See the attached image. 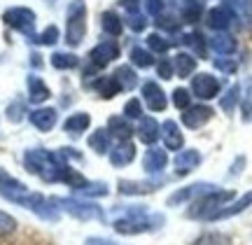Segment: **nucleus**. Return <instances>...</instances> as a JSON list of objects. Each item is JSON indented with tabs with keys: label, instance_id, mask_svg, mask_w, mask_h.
I'll return each mask as SVG.
<instances>
[{
	"label": "nucleus",
	"instance_id": "obj_45",
	"mask_svg": "<svg viewBox=\"0 0 252 245\" xmlns=\"http://www.w3.org/2000/svg\"><path fill=\"white\" fill-rule=\"evenodd\" d=\"M154 24L161 28V31H166V33H178L182 21H180V17H175V14H166V12H163L161 17H157Z\"/></svg>",
	"mask_w": 252,
	"mask_h": 245
},
{
	"label": "nucleus",
	"instance_id": "obj_27",
	"mask_svg": "<svg viewBox=\"0 0 252 245\" xmlns=\"http://www.w3.org/2000/svg\"><path fill=\"white\" fill-rule=\"evenodd\" d=\"M124 19L119 17L115 9H105L103 14H100V28H103V33L110 37H119L124 33Z\"/></svg>",
	"mask_w": 252,
	"mask_h": 245
},
{
	"label": "nucleus",
	"instance_id": "obj_51",
	"mask_svg": "<svg viewBox=\"0 0 252 245\" xmlns=\"http://www.w3.org/2000/svg\"><path fill=\"white\" fill-rule=\"evenodd\" d=\"M245 163H248V159H245L243 154H241V156H236L234 163H231V168H229V175H231V178H236V175H241V173H243V168H245Z\"/></svg>",
	"mask_w": 252,
	"mask_h": 245
},
{
	"label": "nucleus",
	"instance_id": "obj_43",
	"mask_svg": "<svg viewBox=\"0 0 252 245\" xmlns=\"http://www.w3.org/2000/svg\"><path fill=\"white\" fill-rule=\"evenodd\" d=\"M122 112H124V117L128 119V122H131V119H138V122H140V119L145 117L143 100L140 98H128L124 103V110H122Z\"/></svg>",
	"mask_w": 252,
	"mask_h": 245
},
{
	"label": "nucleus",
	"instance_id": "obj_44",
	"mask_svg": "<svg viewBox=\"0 0 252 245\" xmlns=\"http://www.w3.org/2000/svg\"><path fill=\"white\" fill-rule=\"evenodd\" d=\"M19 222L14 215H9V213H5V210H0V238H7L12 236L14 231H17Z\"/></svg>",
	"mask_w": 252,
	"mask_h": 245
},
{
	"label": "nucleus",
	"instance_id": "obj_13",
	"mask_svg": "<svg viewBox=\"0 0 252 245\" xmlns=\"http://www.w3.org/2000/svg\"><path fill=\"white\" fill-rule=\"evenodd\" d=\"M215 117V110L206 105V103H196V105H189L187 110H182V124L191 131H198V128H203L210 122V119Z\"/></svg>",
	"mask_w": 252,
	"mask_h": 245
},
{
	"label": "nucleus",
	"instance_id": "obj_52",
	"mask_svg": "<svg viewBox=\"0 0 252 245\" xmlns=\"http://www.w3.org/2000/svg\"><path fill=\"white\" fill-rule=\"evenodd\" d=\"M117 241H112V238H103V236H89L84 238V245H115Z\"/></svg>",
	"mask_w": 252,
	"mask_h": 245
},
{
	"label": "nucleus",
	"instance_id": "obj_37",
	"mask_svg": "<svg viewBox=\"0 0 252 245\" xmlns=\"http://www.w3.org/2000/svg\"><path fill=\"white\" fill-rule=\"evenodd\" d=\"M203 17V2H185L180 9L182 24H196Z\"/></svg>",
	"mask_w": 252,
	"mask_h": 245
},
{
	"label": "nucleus",
	"instance_id": "obj_7",
	"mask_svg": "<svg viewBox=\"0 0 252 245\" xmlns=\"http://www.w3.org/2000/svg\"><path fill=\"white\" fill-rule=\"evenodd\" d=\"M119 56H122V49H119L117 40H100L98 45L91 47V52L87 59H89L91 68L103 70V68H108L110 63H115Z\"/></svg>",
	"mask_w": 252,
	"mask_h": 245
},
{
	"label": "nucleus",
	"instance_id": "obj_47",
	"mask_svg": "<svg viewBox=\"0 0 252 245\" xmlns=\"http://www.w3.org/2000/svg\"><path fill=\"white\" fill-rule=\"evenodd\" d=\"M213 63H215V68L220 70V73H224V75L238 73V61H236V59H229V56H217Z\"/></svg>",
	"mask_w": 252,
	"mask_h": 245
},
{
	"label": "nucleus",
	"instance_id": "obj_39",
	"mask_svg": "<svg viewBox=\"0 0 252 245\" xmlns=\"http://www.w3.org/2000/svg\"><path fill=\"white\" fill-rule=\"evenodd\" d=\"M191 245H231V238L222 231H206L194 241Z\"/></svg>",
	"mask_w": 252,
	"mask_h": 245
},
{
	"label": "nucleus",
	"instance_id": "obj_8",
	"mask_svg": "<svg viewBox=\"0 0 252 245\" xmlns=\"http://www.w3.org/2000/svg\"><path fill=\"white\" fill-rule=\"evenodd\" d=\"M189 91H191V96H196L198 100H213L220 96V91H222V82L217 80L213 73H194L191 77V84H189Z\"/></svg>",
	"mask_w": 252,
	"mask_h": 245
},
{
	"label": "nucleus",
	"instance_id": "obj_46",
	"mask_svg": "<svg viewBox=\"0 0 252 245\" xmlns=\"http://www.w3.org/2000/svg\"><path fill=\"white\" fill-rule=\"evenodd\" d=\"M171 100H173V105L182 112V110H187L189 105H191V91L185 89V87H178V89L171 93Z\"/></svg>",
	"mask_w": 252,
	"mask_h": 245
},
{
	"label": "nucleus",
	"instance_id": "obj_19",
	"mask_svg": "<svg viewBox=\"0 0 252 245\" xmlns=\"http://www.w3.org/2000/svg\"><path fill=\"white\" fill-rule=\"evenodd\" d=\"M161 140L168 152H180L185 147V133H182L180 124L173 122V119H166L161 124Z\"/></svg>",
	"mask_w": 252,
	"mask_h": 245
},
{
	"label": "nucleus",
	"instance_id": "obj_48",
	"mask_svg": "<svg viewBox=\"0 0 252 245\" xmlns=\"http://www.w3.org/2000/svg\"><path fill=\"white\" fill-rule=\"evenodd\" d=\"M154 68H157V75H159L161 80H173V75H175V68H173V59H166V56H163V59H159Z\"/></svg>",
	"mask_w": 252,
	"mask_h": 245
},
{
	"label": "nucleus",
	"instance_id": "obj_10",
	"mask_svg": "<svg viewBox=\"0 0 252 245\" xmlns=\"http://www.w3.org/2000/svg\"><path fill=\"white\" fill-rule=\"evenodd\" d=\"M213 189H217V184H213V182H191L187 187H180V189L173 191L166 203L171 208L185 206V203H191V201H196L198 196H203V194H208V191H213Z\"/></svg>",
	"mask_w": 252,
	"mask_h": 245
},
{
	"label": "nucleus",
	"instance_id": "obj_12",
	"mask_svg": "<svg viewBox=\"0 0 252 245\" xmlns=\"http://www.w3.org/2000/svg\"><path fill=\"white\" fill-rule=\"evenodd\" d=\"M140 93H143V103L147 105L150 112H163V110L168 108V96H166V91L161 89V84L154 80H147L140 84Z\"/></svg>",
	"mask_w": 252,
	"mask_h": 245
},
{
	"label": "nucleus",
	"instance_id": "obj_55",
	"mask_svg": "<svg viewBox=\"0 0 252 245\" xmlns=\"http://www.w3.org/2000/svg\"><path fill=\"white\" fill-rule=\"evenodd\" d=\"M115 245H122V243H115Z\"/></svg>",
	"mask_w": 252,
	"mask_h": 245
},
{
	"label": "nucleus",
	"instance_id": "obj_34",
	"mask_svg": "<svg viewBox=\"0 0 252 245\" xmlns=\"http://www.w3.org/2000/svg\"><path fill=\"white\" fill-rule=\"evenodd\" d=\"M82 199H103V196H108L110 194V184L103 180H89L87 184H84V189L77 191Z\"/></svg>",
	"mask_w": 252,
	"mask_h": 245
},
{
	"label": "nucleus",
	"instance_id": "obj_4",
	"mask_svg": "<svg viewBox=\"0 0 252 245\" xmlns=\"http://www.w3.org/2000/svg\"><path fill=\"white\" fill-rule=\"evenodd\" d=\"M54 201L61 213L70 215L77 222H105V210L96 201L80 196H54Z\"/></svg>",
	"mask_w": 252,
	"mask_h": 245
},
{
	"label": "nucleus",
	"instance_id": "obj_21",
	"mask_svg": "<svg viewBox=\"0 0 252 245\" xmlns=\"http://www.w3.org/2000/svg\"><path fill=\"white\" fill-rule=\"evenodd\" d=\"M108 156H110V163H112L115 168H126V166H131L135 159V145L131 140H119L117 145L108 152Z\"/></svg>",
	"mask_w": 252,
	"mask_h": 245
},
{
	"label": "nucleus",
	"instance_id": "obj_2",
	"mask_svg": "<svg viewBox=\"0 0 252 245\" xmlns=\"http://www.w3.org/2000/svg\"><path fill=\"white\" fill-rule=\"evenodd\" d=\"M21 163H24V168L31 175L40 178L47 184H61L65 166H68L59 156V152H52V150H45V147H31V150H26Z\"/></svg>",
	"mask_w": 252,
	"mask_h": 245
},
{
	"label": "nucleus",
	"instance_id": "obj_18",
	"mask_svg": "<svg viewBox=\"0 0 252 245\" xmlns=\"http://www.w3.org/2000/svg\"><path fill=\"white\" fill-rule=\"evenodd\" d=\"M26 89H28V100L33 103V105H45L47 100L52 98V89L47 87V82L40 77V75L31 73L26 77Z\"/></svg>",
	"mask_w": 252,
	"mask_h": 245
},
{
	"label": "nucleus",
	"instance_id": "obj_24",
	"mask_svg": "<svg viewBox=\"0 0 252 245\" xmlns=\"http://www.w3.org/2000/svg\"><path fill=\"white\" fill-rule=\"evenodd\" d=\"M91 126V115L89 112H70L68 117L63 119V131L68 133V136H82L84 131H89Z\"/></svg>",
	"mask_w": 252,
	"mask_h": 245
},
{
	"label": "nucleus",
	"instance_id": "obj_36",
	"mask_svg": "<svg viewBox=\"0 0 252 245\" xmlns=\"http://www.w3.org/2000/svg\"><path fill=\"white\" fill-rule=\"evenodd\" d=\"M59 40H61V31H59V26H54V24H49V26L42 28L40 33H35V37H31V42L42 45V47H54Z\"/></svg>",
	"mask_w": 252,
	"mask_h": 245
},
{
	"label": "nucleus",
	"instance_id": "obj_53",
	"mask_svg": "<svg viewBox=\"0 0 252 245\" xmlns=\"http://www.w3.org/2000/svg\"><path fill=\"white\" fill-rule=\"evenodd\" d=\"M31 65H35V68H40V65H42V56L37 54V52H33V54H31Z\"/></svg>",
	"mask_w": 252,
	"mask_h": 245
},
{
	"label": "nucleus",
	"instance_id": "obj_35",
	"mask_svg": "<svg viewBox=\"0 0 252 245\" xmlns=\"http://www.w3.org/2000/svg\"><path fill=\"white\" fill-rule=\"evenodd\" d=\"M238 103H241V84H231L224 91V96H220V108H222V112L231 115Z\"/></svg>",
	"mask_w": 252,
	"mask_h": 245
},
{
	"label": "nucleus",
	"instance_id": "obj_28",
	"mask_svg": "<svg viewBox=\"0 0 252 245\" xmlns=\"http://www.w3.org/2000/svg\"><path fill=\"white\" fill-rule=\"evenodd\" d=\"M110 133H108V128H96V131H91L89 138H87V145H89V150L94 152V154H98V156H105L112 150L110 147Z\"/></svg>",
	"mask_w": 252,
	"mask_h": 245
},
{
	"label": "nucleus",
	"instance_id": "obj_22",
	"mask_svg": "<svg viewBox=\"0 0 252 245\" xmlns=\"http://www.w3.org/2000/svg\"><path fill=\"white\" fill-rule=\"evenodd\" d=\"M248 208H252V189L245 191L243 196H238V199H234L231 203H226L224 208H220L213 215V219L210 222H220V219H229V217H236V215H241V213H245Z\"/></svg>",
	"mask_w": 252,
	"mask_h": 245
},
{
	"label": "nucleus",
	"instance_id": "obj_40",
	"mask_svg": "<svg viewBox=\"0 0 252 245\" xmlns=\"http://www.w3.org/2000/svg\"><path fill=\"white\" fill-rule=\"evenodd\" d=\"M241 112H243V122L252 119V80H245V91L241 87Z\"/></svg>",
	"mask_w": 252,
	"mask_h": 245
},
{
	"label": "nucleus",
	"instance_id": "obj_38",
	"mask_svg": "<svg viewBox=\"0 0 252 245\" xmlns=\"http://www.w3.org/2000/svg\"><path fill=\"white\" fill-rule=\"evenodd\" d=\"M145 42H147V49L152 54H166L173 45V40H166L161 33H150V35L145 37Z\"/></svg>",
	"mask_w": 252,
	"mask_h": 245
},
{
	"label": "nucleus",
	"instance_id": "obj_1",
	"mask_svg": "<svg viewBox=\"0 0 252 245\" xmlns=\"http://www.w3.org/2000/svg\"><path fill=\"white\" fill-rule=\"evenodd\" d=\"M105 219H110V227L119 236H140V234H152L166 224L163 213H152L143 203H131V206H112L108 210Z\"/></svg>",
	"mask_w": 252,
	"mask_h": 245
},
{
	"label": "nucleus",
	"instance_id": "obj_30",
	"mask_svg": "<svg viewBox=\"0 0 252 245\" xmlns=\"http://www.w3.org/2000/svg\"><path fill=\"white\" fill-rule=\"evenodd\" d=\"M178 42H182V45L189 49V54H194L196 59H203L208 52V40L198 31H191V33H185V35L178 40Z\"/></svg>",
	"mask_w": 252,
	"mask_h": 245
},
{
	"label": "nucleus",
	"instance_id": "obj_6",
	"mask_svg": "<svg viewBox=\"0 0 252 245\" xmlns=\"http://www.w3.org/2000/svg\"><path fill=\"white\" fill-rule=\"evenodd\" d=\"M2 24L12 31H17L21 35H26L28 40L35 37V26H37V14L31 7L24 5H14L2 12Z\"/></svg>",
	"mask_w": 252,
	"mask_h": 245
},
{
	"label": "nucleus",
	"instance_id": "obj_20",
	"mask_svg": "<svg viewBox=\"0 0 252 245\" xmlns=\"http://www.w3.org/2000/svg\"><path fill=\"white\" fill-rule=\"evenodd\" d=\"M84 87H89L91 91H96L103 100H112L115 96L122 93V87H119V82L115 80V75H98V77H94L89 84H84Z\"/></svg>",
	"mask_w": 252,
	"mask_h": 245
},
{
	"label": "nucleus",
	"instance_id": "obj_3",
	"mask_svg": "<svg viewBox=\"0 0 252 245\" xmlns=\"http://www.w3.org/2000/svg\"><path fill=\"white\" fill-rule=\"evenodd\" d=\"M236 199V191L234 189H213L203 194V196H198L196 201H191L187 208V215L189 219H201V222H210L213 215H215L220 208H224L226 203H231Z\"/></svg>",
	"mask_w": 252,
	"mask_h": 245
},
{
	"label": "nucleus",
	"instance_id": "obj_31",
	"mask_svg": "<svg viewBox=\"0 0 252 245\" xmlns=\"http://www.w3.org/2000/svg\"><path fill=\"white\" fill-rule=\"evenodd\" d=\"M49 63L54 70H75L77 65H80V56L70 52V49H65V52H54V54L49 56Z\"/></svg>",
	"mask_w": 252,
	"mask_h": 245
},
{
	"label": "nucleus",
	"instance_id": "obj_42",
	"mask_svg": "<svg viewBox=\"0 0 252 245\" xmlns=\"http://www.w3.org/2000/svg\"><path fill=\"white\" fill-rule=\"evenodd\" d=\"M5 115H7V122H12V124H19V122H21V119L28 115L26 103H24V100H12L7 108H5Z\"/></svg>",
	"mask_w": 252,
	"mask_h": 245
},
{
	"label": "nucleus",
	"instance_id": "obj_49",
	"mask_svg": "<svg viewBox=\"0 0 252 245\" xmlns=\"http://www.w3.org/2000/svg\"><path fill=\"white\" fill-rule=\"evenodd\" d=\"M166 12V0H145V14L147 17H161Z\"/></svg>",
	"mask_w": 252,
	"mask_h": 245
},
{
	"label": "nucleus",
	"instance_id": "obj_11",
	"mask_svg": "<svg viewBox=\"0 0 252 245\" xmlns=\"http://www.w3.org/2000/svg\"><path fill=\"white\" fill-rule=\"evenodd\" d=\"M28 191L31 189H28L26 182H21L19 178H14V175H9V173L0 166V196H2V199L19 206Z\"/></svg>",
	"mask_w": 252,
	"mask_h": 245
},
{
	"label": "nucleus",
	"instance_id": "obj_16",
	"mask_svg": "<svg viewBox=\"0 0 252 245\" xmlns=\"http://www.w3.org/2000/svg\"><path fill=\"white\" fill-rule=\"evenodd\" d=\"M168 166V154L166 147H147V152L143 156V171L147 175H161Z\"/></svg>",
	"mask_w": 252,
	"mask_h": 245
},
{
	"label": "nucleus",
	"instance_id": "obj_54",
	"mask_svg": "<svg viewBox=\"0 0 252 245\" xmlns=\"http://www.w3.org/2000/svg\"><path fill=\"white\" fill-rule=\"evenodd\" d=\"M182 2H206V0H182Z\"/></svg>",
	"mask_w": 252,
	"mask_h": 245
},
{
	"label": "nucleus",
	"instance_id": "obj_50",
	"mask_svg": "<svg viewBox=\"0 0 252 245\" xmlns=\"http://www.w3.org/2000/svg\"><path fill=\"white\" fill-rule=\"evenodd\" d=\"M56 152H59V156H61L65 163H70V161H82V154L77 152V150H75V147H59Z\"/></svg>",
	"mask_w": 252,
	"mask_h": 245
},
{
	"label": "nucleus",
	"instance_id": "obj_5",
	"mask_svg": "<svg viewBox=\"0 0 252 245\" xmlns=\"http://www.w3.org/2000/svg\"><path fill=\"white\" fill-rule=\"evenodd\" d=\"M87 40V2L70 0L65 9V45L68 49H77Z\"/></svg>",
	"mask_w": 252,
	"mask_h": 245
},
{
	"label": "nucleus",
	"instance_id": "obj_33",
	"mask_svg": "<svg viewBox=\"0 0 252 245\" xmlns=\"http://www.w3.org/2000/svg\"><path fill=\"white\" fill-rule=\"evenodd\" d=\"M128 59H131V65H133V68H143V70H147V68H154V65H157V59H154V54L150 52V49L140 47V45L131 47Z\"/></svg>",
	"mask_w": 252,
	"mask_h": 245
},
{
	"label": "nucleus",
	"instance_id": "obj_14",
	"mask_svg": "<svg viewBox=\"0 0 252 245\" xmlns=\"http://www.w3.org/2000/svg\"><path fill=\"white\" fill-rule=\"evenodd\" d=\"M28 122H31V126L37 128L40 133H49V131H54V126L59 124V110L52 108V105H40V108L28 112Z\"/></svg>",
	"mask_w": 252,
	"mask_h": 245
},
{
	"label": "nucleus",
	"instance_id": "obj_41",
	"mask_svg": "<svg viewBox=\"0 0 252 245\" xmlns=\"http://www.w3.org/2000/svg\"><path fill=\"white\" fill-rule=\"evenodd\" d=\"M124 24H126L128 28H131L133 33H143L145 28H147V24H150V21H147V14L138 9V12H126Z\"/></svg>",
	"mask_w": 252,
	"mask_h": 245
},
{
	"label": "nucleus",
	"instance_id": "obj_17",
	"mask_svg": "<svg viewBox=\"0 0 252 245\" xmlns=\"http://www.w3.org/2000/svg\"><path fill=\"white\" fill-rule=\"evenodd\" d=\"M203 163V156L198 150L189 147V150H180L175 159H173V166H175V175H189L191 171H196L198 166Z\"/></svg>",
	"mask_w": 252,
	"mask_h": 245
},
{
	"label": "nucleus",
	"instance_id": "obj_29",
	"mask_svg": "<svg viewBox=\"0 0 252 245\" xmlns=\"http://www.w3.org/2000/svg\"><path fill=\"white\" fill-rule=\"evenodd\" d=\"M196 63H198V59L194 54H189V52H178V54L173 56V68H175V75L182 77V80L196 73Z\"/></svg>",
	"mask_w": 252,
	"mask_h": 245
},
{
	"label": "nucleus",
	"instance_id": "obj_32",
	"mask_svg": "<svg viewBox=\"0 0 252 245\" xmlns=\"http://www.w3.org/2000/svg\"><path fill=\"white\" fill-rule=\"evenodd\" d=\"M115 80L119 82V87H122V91H133L135 87H138V73H135V68L133 65H117L115 68Z\"/></svg>",
	"mask_w": 252,
	"mask_h": 245
},
{
	"label": "nucleus",
	"instance_id": "obj_25",
	"mask_svg": "<svg viewBox=\"0 0 252 245\" xmlns=\"http://www.w3.org/2000/svg\"><path fill=\"white\" fill-rule=\"evenodd\" d=\"M208 47L215 52L217 56H231L238 49V40L231 33H215L208 40Z\"/></svg>",
	"mask_w": 252,
	"mask_h": 245
},
{
	"label": "nucleus",
	"instance_id": "obj_9",
	"mask_svg": "<svg viewBox=\"0 0 252 245\" xmlns=\"http://www.w3.org/2000/svg\"><path fill=\"white\" fill-rule=\"evenodd\" d=\"M166 184V178H152V180H122L117 182L119 196H145V194H154Z\"/></svg>",
	"mask_w": 252,
	"mask_h": 245
},
{
	"label": "nucleus",
	"instance_id": "obj_26",
	"mask_svg": "<svg viewBox=\"0 0 252 245\" xmlns=\"http://www.w3.org/2000/svg\"><path fill=\"white\" fill-rule=\"evenodd\" d=\"M105 128H108L110 136H115L117 140H131V136L135 133L133 126H131V122H128L124 115H112V117H108Z\"/></svg>",
	"mask_w": 252,
	"mask_h": 245
},
{
	"label": "nucleus",
	"instance_id": "obj_23",
	"mask_svg": "<svg viewBox=\"0 0 252 245\" xmlns=\"http://www.w3.org/2000/svg\"><path fill=\"white\" fill-rule=\"evenodd\" d=\"M135 136L143 145L152 147L159 138H161V124L157 122L154 117H143L138 122V128H135Z\"/></svg>",
	"mask_w": 252,
	"mask_h": 245
},
{
	"label": "nucleus",
	"instance_id": "obj_15",
	"mask_svg": "<svg viewBox=\"0 0 252 245\" xmlns=\"http://www.w3.org/2000/svg\"><path fill=\"white\" fill-rule=\"evenodd\" d=\"M236 21V14L226 5H217L206 12V26L213 28L215 33H229L231 24Z\"/></svg>",
	"mask_w": 252,
	"mask_h": 245
}]
</instances>
